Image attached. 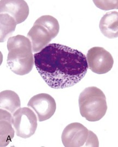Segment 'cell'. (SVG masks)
Listing matches in <instances>:
<instances>
[{
	"mask_svg": "<svg viewBox=\"0 0 118 147\" xmlns=\"http://www.w3.org/2000/svg\"><path fill=\"white\" fill-rule=\"evenodd\" d=\"M34 65L41 78L53 89L70 87L87 73L86 56L81 51L59 44H49L34 54Z\"/></svg>",
	"mask_w": 118,
	"mask_h": 147,
	"instance_id": "1",
	"label": "cell"
},
{
	"mask_svg": "<svg viewBox=\"0 0 118 147\" xmlns=\"http://www.w3.org/2000/svg\"><path fill=\"white\" fill-rule=\"evenodd\" d=\"M7 46L9 51L7 62L10 70L18 75L30 73L34 64L30 40L19 34L9 38Z\"/></svg>",
	"mask_w": 118,
	"mask_h": 147,
	"instance_id": "2",
	"label": "cell"
},
{
	"mask_svg": "<svg viewBox=\"0 0 118 147\" xmlns=\"http://www.w3.org/2000/svg\"><path fill=\"white\" fill-rule=\"evenodd\" d=\"M78 104L81 116L89 121L100 120L107 110L106 96L96 87L84 89L79 96Z\"/></svg>",
	"mask_w": 118,
	"mask_h": 147,
	"instance_id": "3",
	"label": "cell"
},
{
	"mask_svg": "<svg viewBox=\"0 0 118 147\" xmlns=\"http://www.w3.org/2000/svg\"><path fill=\"white\" fill-rule=\"evenodd\" d=\"M62 141L66 147H98L96 135L79 123H71L65 127Z\"/></svg>",
	"mask_w": 118,
	"mask_h": 147,
	"instance_id": "4",
	"label": "cell"
},
{
	"mask_svg": "<svg viewBox=\"0 0 118 147\" xmlns=\"http://www.w3.org/2000/svg\"><path fill=\"white\" fill-rule=\"evenodd\" d=\"M13 125L18 136L27 138L33 135L38 124L34 112L28 107L19 108L13 115Z\"/></svg>",
	"mask_w": 118,
	"mask_h": 147,
	"instance_id": "5",
	"label": "cell"
},
{
	"mask_svg": "<svg viewBox=\"0 0 118 147\" xmlns=\"http://www.w3.org/2000/svg\"><path fill=\"white\" fill-rule=\"evenodd\" d=\"M88 67L92 72L104 74L113 67L114 59L112 55L101 47H94L89 49L87 55Z\"/></svg>",
	"mask_w": 118,
	"mask_h": 147,
	"instance_id": "6",
	"label": "cell"
},
{
	"mask_svg": "<svg viewBox=\"0 0 118 147\" xmlns=\"http://www.w3.org/2000/svg\"><path fill=\"white\" fill-rule=\"evenodd\" d=\"M27 106L35 112L39 121L50 119L56 110L55 100L50 95L40 93L31 98Z\"/></svg>",
	"mask_w": 118,
	"mask_h": 147,
	"instance_id": "7",
	"label": "cell"
},
{
	"mask_svg": "<svg viewBox=\"0 0 118 147\" xmlns=\"http://www.w3.org/2000/svg\"><path fill=\"white\" fill-rule=\"evenodd\" d=\"M1 14L6 13L12 16L18 24L23 22L29 14V7L23 0H1Z\"/></svg>",
	"mask_w": 118,
	"mask_h": 147,
	"instance_id": "8",
	"label": "cell"
},
{
	"mask_svg": "<svg viewBox=\"0 0 118 147\" xmlns=\"http://www.w3.org/2000/svg\"><path fill=\"white\" fill-rule=\"evenodd\" d=\"M27 37L30 40L33 53H39L47 47L52 38L45 28L34 24L27 33Z\"/></svg>",
	"mask_w": 118,
	"mask_h": 147,
	"instance_id": "9",
	"label": "cell"
},
{
	"mask_svg": "<svg viewBox=\"0 0 118 147\" xmlns=\"http://www.w3.org/2000/svg\"><path fill=\"white\" fill-rule=\"evenodd\" d=\"M99 28L105 37L109 39L118 38V11L108 12L103 16L100 21Z\"/></svg>",
	"mask_w": 118,
	"mask_h": 147,
	"instance_id": "10",
	"label": "cell"
},
{
	"mask_svg": "<svg viewBox=\"0 0 118 147\" xmlns=\"http://www.w3.org/2000/svg\"><path fill=\"white\" fill-rule=\"evenodd\" d=\"M1 147L7 146L14 136L13 125V115L7 111L1 109Z\"/></svg>",
	"mask_w": 118,
	"mask_h": 147,
	"instance_id": "11",
	"label": "cell"
},
{
	"mask_svg": "<svg viewBox=\"0 0 118 147\" xmlns=\"http://www.w3.org/2000/svg\"><path fill=\"white\" fill-rule=\"evenodd\" d=\"M21 101L19 95L14 91L7 90L0 93L1 109L7 111L11 114L20 108Z\"/></svg>",
	"mask_w": 118,
	"mask_h": 147,
	"instance_id": "12",
	"label": "cell"
},
{
	"mask_svg": "<svg viewBox=\"0 0 118 147\" xmlns=\"http://www.w3.org/2000/svg\"><path fill=\"white\" fill-rule=\"evenodd\" d=\"M1 42H4L15 31L17 24L15 19L6 13L1 14Z\"/></svg>",
	"mask_w": 118,
	"mask_h": 147,
	"instance_id": "13",
	"label": "cell"
},
{
	"mask_svg": "<svg viewBox=\"0 0 118 147\" xmlns=\"http://www.w3.org/2000/svg\"><path fill=\"white\" fill-rule=\"evenodd\" d=\"M34 24L39 25L49 32L52 39L56 37L59 31V25L56 18L51 16H41Z\"/></svg>",
	"mask_w": 118,
	"mask_h": 147,
	"instance_id": "14",
	"label": "cell"
},
{
	"mask_svg": "<svg viewBox=\"0 0 118 147\" xmlns=\"http://www.w3.org/2000/svg\"><path fill=\"white\" fill-rule=\"evenodd\" d=\"M93 2L97 7L102 10L118 9V1H94Z\"/></svg>",
	"mask_w": 118,
	"mask_h": 147,
	"instance_id": "15",
	"label": "cell"
}]
</instances>
